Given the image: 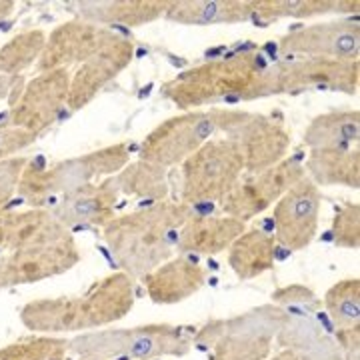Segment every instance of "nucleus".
Wrapping results in <instances>:
<instances>
[{"label":"nucleus","mask_w":360,"mask_h":360,"mask_svg":"<svg viewBox=\"0 0 360 360\" xmlns=\"http://www.w3.org/2000/svg\"><path fill=\"white\" fill-rule=\"evenodd\" d=\"M118 186L115 179L90 182L60 196L56 205L49 208L66 229L77 226H106L115 219L118 205Z\"/></svg>","instance_id":"nucleus-18"},{"label":"nucleus","mask_w":360,"mask_h":360,"mask_svg":"<svg viewBox=\"0 0 360 360\" xmlns=\"http://www.w3.org/2000/svg\"><path fill=\"white\" fill-rule=\"evenodd\" d=\"M134 300V278L124 272H112L90 284L82 295L26 302L20 309V322L40 335L84 333L122 321Z\"/></svg>","instance_id":"nucleus-2"},{"label":"nucleus","mask_w":360,"mask_h":360,"mask_svg":"<svg viewBox=\"0 0 360 360\" xmlns=\"http://www.w3.org/2000/svg\"><path fill=\"white\" fill-rule=\"evenodd\" d=\"M193 338L182 326L144 324L132 328H106L75 336L68 352L82 360H156L165 356H186Z\"/></svg>","instance_id":"nucleus-7"},{"label":"nucleus","mask_w":360,"mask_h":360,"mask_svg":"<svg viewBox=\"0 0 360 360\" xmlns=\"http://www.w3.org/2000/svg\"><path fill=\"white\" fill-rule=\"evenodd\" d=\"M304 172L319 186H360V150L354 146L310 150L304 162Z\"/></svg>","instance_id":"nucleus-23"},{"label":"nucleus","mask_w":360,"mask_h":360,"mask_svg":"<svg viewBox=\"0 0 360 360\" xmlns=\"http://www.w3.org/2000/svg\"><path fill=\"white\" fill-rule=\"evenodd\" d=\"M217 134L212 108L188 110L160 122L142 141L139 158L162 168L182 165L206 141Z\"/></svg>","instance_id":"nucleus-11"},{"label":"nucleus","mask_w":360,"mask_h":360,"mask_svg":"<svg viewBox=\"0 0 360 360\" xmlns=\"http://www.w3.org/2000/svg\"><path fill=\"white\" fill-rule=\"evenodd\" d=\"M360 82L359 60L336 58H288L266 68L269 96L296 94L302 90H333L356 94Z\"/></svg>","instance_id":"nucleus-10"},{"label":"nucleus","mask_w":360,"mask_h":360,"mask_svg":"<svg viewBox=\"0 0 360 360\" xmlns=\"http://www.w3.org/2000/svg\"><path fill=\"white\" fill-rule=\"evenodd\" d=\"M278 51L300 58L359 60L360 26L354 18L302 26L278 40Z\"/></svg>","instance_id":"nucleus-16"},{"label":"nucleus","mask_w":360,"mask_h":360,"mask_svg":"<svg viewBox=\"0 0 360 360\" xmlns=\"http://www.w3.org/2000/svg\"><path fill=\"white\" fill-rule=\"evenodd\" d=\"M193 214L186 202H155L110 220L103 229L104 243L120 272L136 281L172 258L179 231Z\"/></svg>","instance_id":"nucleus-3"},{"label":"nucleus","mask_w":360,"mask_h":360,"mask_svg":"<svg viewBox=\"0 0 360 360\" xmlns=\"http://www.w3.org/2000/svg\"><path fill=\"white\" fill-rule=\"evenodd\" d=\"M266 360H302V359L296 354L295 350H286V348H283V352H278V354H274V356H269Z\"/></svg>","instance_id":"nucleus-37"},{"label":"nucleus","mask_w":360,"mask_h":360,"mask_svg":"<svg viewBox=\"0 0 360 360\" xmlns=\"http://www.w3.org/2000/svg\"><path fill=\"white\" fill-rule=\"evenodd\" d=\"M302 176L304 167L296 158H284L274 167L238 180V184L220 200V208L226 217L240 222L252 220L276 205L281 196Z\"/></svg>","instance_id":"nucleus-12"},{"label":"nucleus","mask_w":360,"mask_h":360,"mask_svg":"<svg viewBox=\"0 0 360 360\" xmlns=\"http://www.w3.org/2000/svg\"><path fill=\"white\" fill-rule=\"evenodd\" d=\"M167 172V168L139 158L134 162H129L112 179L120 194L148 200L150 205H155V202H162L168 196Z\"/></svg>","instance_id":"nucleus-27"},{"label":"nucleus","mask_w":360,"mask_h":360,"mask_svg":"<svg viewBox=\"0 0 360 360\" xmlns=\"http://www.w3.org/2000/svg\"><path fill=\"white\" fill-rule=\"evenodd\" d=\"M246 231L245 222L232 217H196L182 224L176 236V250L180 255L214 257L224 250Z\"/></svg>","instance_id":"nucleus-20"},{"label":"nucleus","mask_w":360,"mask_h":360,"mask_svg":"<svg viewBox=\"0 0 360 360\" xmlns=\"http://www.w3.org/2000/svg\"><path fill=\"white\" fill-rule=\"evenodd\" d=\"M360 136V112L354 110H330L310 120L302 141L310 150L347 148L356 146Z\"/></svg>","instance_id":"nucleus-25"},{"label":"nucleus","mask_w":360,"mask_h":360,"mask_svg":"<svg viewBox=\"0 0 360 360\" xmlns=\"http://www.w3.org/2000/svg\"><path fill=\"white\" fill-rule=\"evenodd\" d=\"M255 0H174L165 18L184 26L240 25L252 20Z\"/></svg>","instance_id":"nucleus-21"},{"label":"nucleus","mask_w":360,"mask_h":360,"mask_svg":"<svg viewBox=\"0 0 360 360\" xmlns=\"http://www.w3.org/2000/svg\"><path fill=\"white\" fill-rule=\"evenodd\" d=\"M66 354L68 340L52 335L20 338L0 348V360H65Z\"/></svg>","instance_id":"nucleus-30"},{"label":"nucleus","mask_w":360,"mask_h":360,"mask_svg":"<svg viewBox=\"0 0 360 360\" xmlns=\"http://www.w3.org/2000/svg\"><path fill=\"white\" fill-rule=\"evenodd\" d=\"M118 32L89 20H70L56 26L46 37V46L40 54L37 70H70V66L84 65L92 56L118 40Z\"/></svg>","instance_id":"nucleus-15"},{"label":"nucleus","mask_w":360,"mask_h":360,"mask_svg":"<svg viewBox=\"0 0 360 360\" xmlns=\"http://www.w3.org/2000/svg\"><path fill=\"white\" fill-rule=\"evenodd\" d=\"M14 6H16V2H13V0H0V20H4L8 14L13 13Z\"/></svg>","instance_id":"nucleus-38"},{"label":"nucleus","mask_w":360,"mask_h":360,"mask_svg":"<svg viewBox=\"0 0 360 360\" xmlns=\"http://www.w3.org/2000/svg\"><path fill=\"white\" fill-rule=\"evenodd\" d=\"M132 58H134V42L120 34L110 46H106L84 65L78 66L77 72L70 75L66 106L70 110H80L89 106L124 68H129Z\"/></svg>","instance_id":"nucleus-17"},{"label":"nucleus","mask_w":360,"mask_h":360,"mask_svg":"<svg viewBox=\"0 0 360 360\" xmlns=\"http://www.w3.org/2000/svg\"><path fill=\"white\" fill-rule=\"evenodd\" d=\"M359 0H255V22L283 18H314L335 13H356Z\"/></svg>","instance_id":"nucleus-26"},{"label":"nucleus","mask_w":360,"mask_h":360,"mask_svg":"<svg viewBox=\"0 0 360 360\" xmlns=\"http://www.w3.org/2000/svg\"><path fill=\"white\" fill-rule=\"evenodd\" d=\"M34 141H37V136H32L26 130L11 127L8 122L0 124V162L16 156V153L28 148Z\"/></svg>","instance_id":"nucleus-33"},{"label":"nucleus","mask_w":360,"mask_h":360,"mask_svg":"<svg viewBox=\"0 0 360 360\" xmlns=\"http://www.w3.org/2000/svg\"><path fill=\"white\" fill-rule=\"evenodd\" d=\"M245 172V158L229 139H210L182 162L180 202L222 200Z\"/></svg>","instance_id":"nucleus-9"},{"label":"nucleus","mask_w":360,"mask_h":360,"mask_svg":"<svg viewBox=\"0 0 360 360\" xmlns=\"http://www.w3.org/2000/svg\"><path fill=\"white\" fill-rule=\"evenodd\" d=\"M336 345L345 360H360V330H336Z\"/></svg>","instance_id":"nucleus-35"},{"label":"nucleus","mask_w":360,"mask_h":360,"mask_svg":"<svg viewBox=\"0 0 360 360\" xmlns=\"http://www.w3.org/2000/svg\"><path fill=\"white\" fill-rule=\"evenodd\" d=\"M90 360H94V359H90Z\"/></svg>","instance_id":"nucleus-39"},{"label":"nucleus","mask_w":360,"mask_h":360,"mask_svg":"<svg viewBox=\"0 0 360 360\" xmlns=\"http://www.w3.org/2000/svg\"><path fill=\"white\" fill-rule=\"evenodd\" d=\"M44 46H46V32L40 28H30L14 34L0 49V72L2 75L25 72L26 68L39 63Z\"/></svg>","instance_id":"nucleus-28"},{"label":"nucleus","mask_w":360,"mask_h":360,"mask_svg":"<svg viewBox=\"0 0 360 360\" xmlns=\"http://www.w3.org/2000/svg\"><path fill=\"white\" fill-rule=\"evenodd\" d=\"M208 272L202 264L188 257L168 258L160 266L144 274L141 281L148 298L160 304H179L188 300L206 284Z\"/></svg>","instance_id":"nucleus-19"},{"label":"nucleus","mask_w":360,"mask_h":360,"mask_svg":"<svg viewBox=\"0 0 360 360\" xmlns=\"http://www.w3.org/2000/svg\"><path fill=\"white\" fill-rule=\"evenodd\" d=\"M276 238L264 231H245L229 248V264L240 281H252L274 266Z\"/></svg>","instance_id":"nucleus-24"},{"label":"nucleus","mask_w":360,"mask_h":360,"mask_svg":"<svg viewBox=\"0 0 360 360\" xmlns=\"http://www.w3.org/2000/svg\"><path fill=\"white\" fill-rule=\"evenodd\" d=\"M212 115L217 132H224V139H229L240 150L248 174L262 172L284 160L292 134L286 129L283 118L219 106H212Z\"/></svg>","instance_id":"nucleus-8"},{"label":"nucleus","mask_w":360,"mask_h":360,"mask_svg":"<svg viewBox=\"0 0 360 360\" xmlns=\"http://www.w3.org/2000/svg\"><path fill=\"white\" fill-rule=\"evenodd\" d=\"M333 240L340 248L356 250L360 246V205L347 202L336 210L333 219Z\"/></svg>","instance_id":"nucleus-31"},{"label":"nucleus","mask_w":360,"mask_h":360,"mask_svg":"<svg viewBox=\"0 0 360 360\" xmlns=\"http://www.w3.org/2000/svg\"><path fill=\"white\" fill-rule=\"evenodd\" d=\"M266 60L260 52H236L179 72L160 94L182 112L200 106L266 98Z\"/></svg>","instance_id":"nucleus-4"},{"label":"nucleus","mask_w":360,"mask_h":360,"mask_svg":"<svg viewBox=\"0 0 360 360\" xmlns=\"http://www.w3.org/2000/svg\"><path fill=\"white\" fill-rule=\"evenodd\" d=\"M70 70L39 72L26 82L22 94L11 106L8 124L39 136L60 116L68 103Z\"/></svg>","instance_id":"nucleus-13"},{"label":"nucleus","mask_w":360,"mask_h":360,"mask_svg":"<svg viewBox=\"0 0 360 360\" xmlns=\"http://www.w3.org/2000/svg\"><path fill=\"white\" fill-rule=\"evenodd\" d=\"M168 0H90L78 2V16L98 26H142L165 18Z\"/></svg>","instance_id":"nucleus-22"},{"label":"nucleus","mask_w":360,"mask_h":360,"mask_svg":"<svg viewBox=\"0 0 360 360\" xmlns=\"http://www.w3.org/2000/svg\"><path fill=\"white\" fill-rule=\"evenodd\" d=\"M324 309L336 330H352L360 326V281L345 278L330 286L324 295Z\"/></svg>","instance_id":"nucleus-29"},{"label":"nucleus","mask_w":360,"mask_h":360,"mask_svg":"<svg viewBox=\"0 0 360 360\" xmlns=\"http://www.w3.org/2000/svg\"><path fill=\"white\" fill-rule=\"evenodd\" d=\"M130 162V146L116 142L86 155L44 165L42 158L28 160L16 193L30 208H44L49 200L90 184L103 176H115Z\"/></svg>","instance_id":"nucleus-5"},{"label":"nucleus","mask_w":360,"mask_h":360,"mask_svg":"<svg viewBox=\"0 0 360 360\" xmlns=\"http://www.w3.org/2000/svg\"><path fill=\"white\" fill-rule=\"evenodd\" d=\"M26 82L22 75H0V101H6L13 106L22 94Z\"/></svg>","instance_id":"nucleus-36"},{"label":"nucleus","mask_w":360,"mask_h":360,"mask_svg":"<svg viewBox=\"0 0 360 360\" xmlns=\"http://www.w3.org/2000/svg\"><path fill=\"white\" fill-rule=\"evenodd\" d=\"M321 188L304 174L274 205V238L288 250H302L316 238L321 222Z\"/></svg>","instance_id":"nucleus-14"},{"label":"nucleus","mask_w":360,"mask_h":360,"mask_svg":"<svg viewBox=\"0 0 360 360\" xmlns=\"http://www.w3.org/2000/svg\"><path fill=\"white\" fill-rule=\"evenodd\" d=\"M78 260L72 232L49 208L0 212V290L60 276Z\"/></svg>","instance_id":"nucleus-1"},{"label":"nucleus","mask_w":360,"mask_h":360,"mask_svg":"<svg viewBox=\"0 0 360 360\" xmlns=\"http://www.w3.org/2000/svg\"><path fill=\"white\" fill-rule=\"evenodd\" d=\"M286 322L278 304H260L231 319L206 322L193 336V347L205 348L210 360H266Z\"/></svg>","instance_id":"nucleus-6"},{"label":"nucleus","mask_w":360,"mask_h":360,"mask_svg":"<svg viewBox=\"0 0 360 360\" xmlns=\"http://www.w3.org/2000/svg\"><path fill=\"white\" fill-rule=\"evenodd\" d=\"M296 354L302 360H345L335 338L326 335H321L310 347L304 348L302 352H296Z\"/></svg>","instance_id":"nucleus-34"},{"label":"nucleus","mask_w":360,"mask_h":360,"mask_svg":"<svg viewBox=\"0 0 360 360\" xmlns=\"http://www.w3.org/2000/svg\"><path fill=\"white\" fill-rule=\"evenodd\" d=\"M26 165H28L26 156H13L0 162V212L13 200Z\"/></svg>","instance_id":"nucleus-32"}]
</instances>
